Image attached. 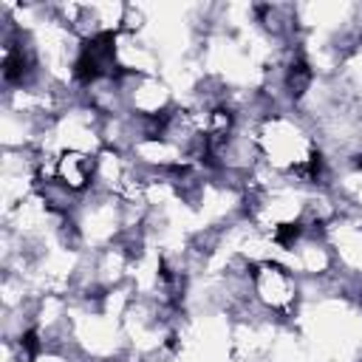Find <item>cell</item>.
I'll use <instances>...</instances> for the list:
<instances>
[{"mask_svg": "<svg viewBox=\"0 0 362 362\" xmlns=\"http://www.w3.org/2000/svg\"><path fill=\"white\" fill-rule=\"evenodd\" d=\"M303 303V280L280 260H263L249 266V308L257 314L291 322ZM243 305V308H246Z\"/></svg>", "mask_w": 362, "mask_h": 362, "instance_id": "cell-1", "label": "cell"}]
</instances>
